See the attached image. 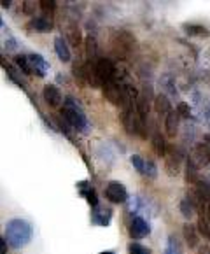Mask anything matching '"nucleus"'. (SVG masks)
<instances>
[{
  "label": "nucleus",
  "instance_id": "nucleus-1",
  "mask_svg": "<svg viewBox=\"0 0 210 254\" xmlns=\"http://www.w3.org/2000/svg\"><path fill=\"white\" fill-rule=\"evenodd\" d=\"M5 240L14 249H21L32 240V226L25 219H11L5 224Z\"/></svg>",
  "mask_w": 210,
  "mask_h": 254
},
{
  "label": "nucleus",
  "instance_id": "nucleus-2",
  "mask_svg": "<svg viewBox=\"0 0 210 254\" xmlns=\"http://www.w3.org/2000/svg\"><path fill=\"white\" fill-rule=\"evenodd\" d=\"M61 116H63V120L67 121L72 128H75V130L83 131V133H86V131L90 130V123H88V120H86V114L83 112V109L79 107V104L74 98L67 97L63 100Z\"/></svg>",
  "mask_w": 210,
  "mask_h": 254
},
{
  "label": "nucleus",
  "instance_id": "nucleus-3",
  "mask_svg": "<svg viewBox=\"0 0 210 254\" xmlns=\"http://www.w3.org/2000/svg\"><path fill=\"white\" fill-rule=\"evenodd\" d=\"M104 95L105 98L114 105H123L124 100V86L121 84L119 81H116V77L112 79L110 82L104 84Z\"/></svg>",
  "mask_w": 210,
  "mask_h": 254
},
{
  "label": "nucleus",
  "instance_id": "nucleus-4",
  "mask_svg": "<svg viewBox=\"0 0 210 254\" xmlns=\"http://www.w3.org/2000/svg\"><path fill=\"white\" fill-rule=\"evenodd\" d=\"M105 198L110 203H124L128 200V191L119 181H110L105 188Z\"/></svg>",
  "mask_w": 210,
  "mask_h": 254
},
{
  "label": "nucleus",
  "instance_id": "nucleus-5",
  "mask_svg": "<svg viewBox=\"0 0 210 254\" xmlns=\"http://www.w3.org/2000/svg\"><path fill=\"white\" fill-rule=\"evenodd\" d=\"M97 74L98 79H100L102 86L110 82L114 77H116V67H114L112 60L110 58H98L97 60Z\"/></svg>",
  "mask_w": 210,
  "mask_h": 254
},
{
  "label": "nucleus",
  "instance_id": "nucleus-6",
  "mask_svg": "<svg viewBox=\"0 0 210 254\" xmlns=\"http://www.w3.org/2000/svg\"><path fill=\"white\" fill-rule=\"evenodd\" d=\"M189 160H191L198 168L210 165V147L207 146V144H196L193 153L189 154Z\"/></svg>",
  "mask_w": 210,
  "mask_h": 254
},
{
  "label": "nucleus",
  "instance_id": "nucleus-7",
  "mask_svg": "<svg viewBox=\"0 0 210 254\" xmlns=\"http://www.w3.org/2000/svg\"><path fill=\"white\" fill-rule=\"evenodd\" d=\"M52 26H54V21H52V16L49 14H42V16H35L28 21L26 28L35 32H41V34H46V32H51Z\"/></svg>",
  "mask_w": 210,
  "mask_h": 254
},
{
  "label": "nucleus",
  "instance_id": "nucleus-8",
  "mask_svg": "<svg viewBox=\"0 0 210 254\" xmlns=\"http://www.w3.org/2000/svg\"><path fill=\"white\" fill-rule=\"evenodd\" d=\"M149 224L146 223V221L142 219V217H133L130 223V230H128V233H130V237L133 240H140V239H146L147 235H149Z\"/></svg>",
  "mask_w": 210,
  "mask_h": 254
},
{
  "label": "nucleus",
  "instance_id": "nucleus-9",
  "mask_svg": "<svg viewBox=\"0 0 210 254\" xmlns=\"http://www.w3.org/2000/svg\"><path fill=\"white\" fill-rule=\"evenodd\" d=\"M42 97H44L46 104H48L49 107H60L61 102H63L60 88L54 86V84H46L44 91H42Z\"/></svg>",
  "mask_w": 210,
  "mask_h": 254
},
{
  "label": "nucleus",
  "instance_id": "nucleus-10",
  "mask_svg": "<svg viewBox=\"0 0 210 254\" xmlns=\"http://www.w3.org/2000/svg\"><path fill=\"white\" fill-rule=\"evenodd\" d=\"M179 168H180V158L179 153L175 149H168L166 151V163H165V170L170 177L177 176L179 174Z\"/></svg>",
  "mask_w": 210,
  "mask_h": 254
},
{
  "label": "nucleus",
  "instance_id": "nucleus-11",
  "mask_svg": "<svg viewBox=\"0 0 210 254\" xmlns=\"http://www.w3.org/2000/svg\"><path fill=\"white\" fill-rule=\"evenodd\" d=\"M28 56H30L32 65H34L35 75H37V77H44L49 70V64L46 62V58L42 55H39V53H32V55H28Z\"/></svg>",
  "mask_w": 210,
  "mask_h": 254
},
{
  "label": "nucleus",
  "instance_id": "nucleus-12",
  "mask_svg": "<svg viewBox=\"0 0 210 254\" xmlns=\"http://www.w3.org/2000/svg\"><path fill=\"white\" fill-rule=\"evenodd\" d=\"M83 75L93 88H100L102 86V82H100L98 74H97V62H91V60L88 62V64L84 65V68H83Z\"/></svg>",
  "mask_w": 210,
  "mask_h": 254
},
{
  "label": "nucleus",
  "instance_id": "nucleus-13",
  "mask_svg": "<svg viewBox=\"0 0 210 254\" xmlns=\"http://www.w3.org/2000/svg\"><path fill=\"white\" fill-rule=\"evenodd\" d=\"M110 217H112V212L110 209H104V207H95L93 209V216H91V221L98 226H107L110 223Z\"/></svg>",
  "mask_w": 210,
  "mask_h": 254
},
{
  "label": "nucleus",
  "instance_id": "nucleus-14",
  "mask_svg": "<svg viewBox=\"0 0 210 254\" xmlns=\"http://www.w3.org/2000/svg\"><path fill=\"white\" fill-rule=\"evenodd\" d=\"M179 112L177 111H170L165 118V130H166V135L168 137H175L177 131H179Z\"/></svg>",
  "mask_w": 210,
  "mask_h": 254
},
{
  "label": "nucleus",
  "instance_id": "nucleus-15",
  "mask_svg": "<svg viewBox=\"0 0 210 254\" xmlns=\"http://www.w3.org/2000/svg\"><path fill=\"white\" fill-rule=\"evenodd\" d=\"M54 51H56L58 58H60L61 62H70L72 55H70V49H68L67 46V41H65L61 35H58V37H54Z\"/></svg>",
  "mask_w": 210,
  "mask_h": 254
},
{
  "label": "nucleus",
  "instance_id": "nucleus-16",
  "mask_svg": "<svg viewBox=\"0 0 210 254\" xmlns=\"http://www.w3.org/2000/svg\"><path fill=\"white\" fill-rule=\"evenodd\" d=\"M14 64L18 65V68L25 75H35L34 65H32L30 56H28V55H16L14 56Z\"/></svg>",
  "mask_w": 210,
  "mask_h": 254
},
{
  "label": "nucleus",
  "instance_id": "nucleus-17",
  "mask_svg": "<svg viewBox=\"0 0 210 254\" xmlns=\"http://www.w3.org/2000/svg\"><path fill=\"white\" fill-rule=\"evenodd\" d=\"M79 191H81V194H83L84 198H86V202L90 203L91 207H98V198H97V193H95V190L91 186H88L86 181H83V183H79L77 184Z\"/></svg>",
  "mask_w": 210,
  "mask_h": 254
},
{
  "label": "nucleus",
  "instance_id": "nucleus-18",
  "mask_svg": "<svg viewBox=\"0 0 210 254\" xmlns=\"http://www.w3.org/2000/svg\"><path fill=\"white\" fill-rule=\"evenodd\" d=\"M154 111L158 112V114H168L172 109H170V100L166 95L159 93L154 97Z\"/></svg>",
  "mask_w": 210,
  "mask_h": 254
},
{
  "label": "nucleus",
  "instance_id": "nucleus-19",
  "mask_svg": "<svg viewBox=\"0 0 210 254\" xmlns=\"http://www.w3.org/2000/svg\"><path fill=\"white\" fill-rule=\"evenodd\" d=\"M184 239H186V242H188V246L191 249H195L198 246V233H196V228L193 224L189 223L184 224Z\"/></svg>",
  "mask_w": 210,
  "mask_h": 254
},
{
  "label": "nucleus",
  "instance_id": "nucleus-20",
  "mask_svg": "<svg viewBox=\"0 0 210 254\" xmlns=\"http://www.w3.org/2000/svg\"><path fill=\"white\" fill-rule=\"evenodd\" d=\"M153 147H154V153L159 158L166 156V142L165 138L161 137V133H158V131H154L153 135Z\"/></svg>",
  "mask_w": 210,
  "mask_h": 254
},
{
  "label": "nucleus",
  "instance_id": "nucleus-21",
  "mask_svg": "<svg viewBox=\"0 0 210 254\" xmlns=\"http://www.w3.org/2000/svg\"><path fill=\"white\" fill-rule=\"evenodd\" d=\"M165 254H184L182 244L179 242V239H177L175 235H170L168 237V242H166Z\"/></svg>",
  "mask_w": 210,
  "mask_h": 254
},
{
  "label": "nucleus",
  "instance_id": "nucleus-22",
  "mask_svg": "<svg viewBox=\"0 0 210 254\" xmlns=\"http://www.w3.org/2000/svg\"><path fill=\"white\" fill-rule=\"evenodd\" d=\"M196 170H198V167L188 158V161H186V183L188 184L198 183V172H196Z\"/></svg>",
  "mask_w": 210,
  "mask_h": 254
},
{
  "label": "nucleus",
  "instance_id": "nucleus-23",
  "mask_svg": "<svg viewBox=\"0 0 210 254\" xmlns=\"http://www.w3.org/2000/svg\"><path fill=\"white\" fill-rule=\"evenodd\" d=\"M207 210V209H205ZM205 210L200 212V217H198V232L202 233L205 239H210V223L205 216Z\"/></svg>",
  "mask_w": 210,
  "mask_h": 254
},
{
  "label": "nucleus",
  "instance_id": "nucleus-24",
  "mask_svg": "<svg viewBox=\"0 0 210 254\" xmlns=\"http://www.w3.org/2000/svg\"><path fill=\"white\" fill-rule=\"evenodd\" d=\"M180 212H182V216L186 217V219H191L196 212V207L193 205L189 198H184L182 202H180Z\"/></svg>",
  "mask_w": 210,
  "mask_h": 254
},
{
  "label": "nucleus",
  "instance_id": "nucleus-25",
  "mask_svg": "<svg viewBox=\"0 0 210 254\" xmlns=\"http://www.w3.org/2000/svg\"><path fill=\"white\" fill-rule=\"evenodd\" d=\"M131 165L135 167V170L140 174V176H146V168H147V161L144 160L142 156H139V154H133V156L130 158Z\"/></svg>",
  "mask_w": 210,
  "mask_h": 254
},
{
  "label": "nucleus",
  "instance_id": "nucleus-26",
  "mask_svg": "<svg viewBox=\"0 0 210 254\" xmlns=\"http://www.w3.org/2000/svg\"><path fill=\"white\" fill-rule=\"evenodd\" d=\"M97 41H95V37H88L86 39V55H88V60H95V56H97Z\"/></svg>",
  "mask_w": 210,
  "mask_h": 254
},
{
  "label": "nucleus",
  "instance_id": "nucleus-27",
  "mask_svg": "<svg viewBox=\"0 0 210 254\" xmlns=\"http://www.w3.org/2000/svg\"><path fill=\"white\" fill-rule=\"evenodd\" d=\"M184 30H188L189 35H209V30L202 25H184Z\"/></svg>",
  "mask_w": 210,
  "mask_h": 254
},
{
  "label": "nucleus",
  "instance_id": "nucleus-28",
  "mask_svg": "<svg viewBox=\"0 0 210 254\" xmlns=\"http://www.w3.org/2000/svg\"><path fill=\"white\" fill-rule=\"evenodd\" d=\"M128 253L130 254H153L149 247L142 246V244H139V242H131L130 246H128Z\"/></svg>",
  "mask_w": 210,
  "mask_h": 254
},
{
  "label": "nucleus",
  "instance_id": "nucleus-29",
  "mask_svg": "<svg viewBox=\"0 0 210 254\" xmlns=\"http://www.w3.org/2000/svg\"><path fill=\"white\" fill-rule=\"evenodd\" d=\"M39 7H41L42 14L52 16V11L56 9V2H54V0H41V2H39Z\"/></svg>",
  "mask_w": 210,
  "mask_h": 254
},
{
  "label": "nucleus",
  "instance_id": "nucleus-30",
  "mask_svg": "<svg viewBox=\"0 0 210 254\" xmlns=\"http://www.w3.org/2000/svg\"><path fill=\"white\" fill-rule=\"evenodd\" d=\"M67 35H68V39H70V42H72L74 46H79V44H81V32H79V28H77L75 25H70V26H68Z\"/></svg>",
  "mask_w": 210,
  "mask_h": 254
},
{
  "label": "nucleus",
  "instance_id": "nucleus-31",
  "mask_svg": "<svg viewBox=\"0 0 210 254\" xmlns=\"http://www.w3.org/2000/svg\"><path fill=\"white\" fill-rule=\"evenodd\" d=\"M177 112H179L180 118H189V114H191V111H189V105L184 104V102H180V104L177 105Z\"/></svg>",
  "mask_w": 210,
  "mask_h": 254
},
{
  "label": "nucleus",
  "instance_id": "nucleus-32",
  "mask_svg": "<svg viewBox=\"0 0 210 254\" xmlns=\"http://www.w3.org/2000/svg\"><path fill=\"white\" fill-rule=\"evenodd\" d=\"M39 2H23V11L26 14H32L35 18V7H37Z\"/></svg>",
  "mask_w": 210,
  "mask_h": 254
},
{
  "label": "nucleus",
  "instance_id": "nucleus-33",
  "mask_svg": "<svg viewBox=\"0 0 210 254\" xmlns=\"http://www.w3.org/2000/svg\"><path fill=\"white\" fill-rule=\"evenodd\" d=\"M5 48H7V51H14V49H16V41H14V39H9V41H5Z\"/></svg>",
  "mask_w": 210,
  "mask_h": 254
},
{
  "label": "nucleus",
  "instance_id": "nucleus-34",
  "mask_svg": "<svg viewBox=\"0 0 210 254\" xmlns=\"http://www.w3.org/2000/svg\"><path fill=\"white\" fill-rule=\"evenodd\" d=\"M0 254H7V240H0Z\"/></svg>",
  "mask_w": 210,
  "mask_h": 254
},
{
  "label": "nucleus",
  "instance_id": "nucleus-35",
  "mask_svg": "<svg viewBox=\"0 0 210 254\" xmlns=\"http://www.w3.org/2000/svg\"><path fill=\"white\" fill-rule=\"evenodd\" d=\"M11 0H2V7H11Z\"/></svg>",
  "mask_w": 210,
  "mask_h": 254
},
{
  "label": "nucleus",
  "instance_id": "nucleus-36",
  "mask_svg": "<svg viewBox=\"0 0 210 254\" xmlns=\"http://www.w3.org/2000/svg\"><path fill=\"white\" fill-rule=\"evenodd\" d=\"M205 216H207V219H209V223H210V203L207 205V210H205Z\"/></svg>",
  "mask_w": 210,
  "mask_h": 254
},
{
  "label": "nucleus",
  "instance_id": "nucleus-37",
  "mask_svg": "<svg viewBox=\"0 0 210 254\" xmlns=\"http://www.w3.org/2000/svg\"><path fill=\"white\" fill-rule=\"evenodd\" d=\"M205 142H209V144H210V133H209V135H205Z\"/></svg>",
  "mask_w": 210,
  "mask_h": 254
},
{
  "label": "nucleus",
  "instance_id": "nucleus-38",
  "mask_svg": "<svg viewBox=\"0 0 210 254\" xmlns=\"http://www.w3.org/2000/svg\"><path fill=\"white\" fill-rule=\"evenodd\" d=\"M100 254H114L112 251H104V253H100Z\"/></svg>",
  "mask_w": 210,
  "mask_h": 254
}]
</instances>
